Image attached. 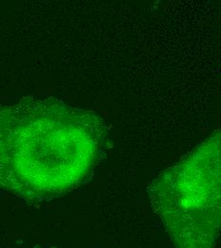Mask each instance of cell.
Instances as JSON below:
<instances>
[{
    "label": "cell",
    "instance_id": "cell-3",
    "mask_svg": "<svg viewBox=\"0 0 221 248\" xmlns=\"http://www.w3.org/2000/svg\"><path fill=\"white\" fill-rule=\"evenodd\" d=\"M32 248H57V247H52V246H41V245H37V246H34Z\"/></svg>",
    "mask_w": 221,
    "mask_h": 248
},
{
    "label": "cell",
    "instance_id": "cell-2",
    "mask_svg": "<svg viewBox=\"0 0 221 248\" xmlns=\"http://www.w3.org/2000/svg\"><path fill=\"white\" fill-rule=\"evenodd\" d=\"M176 248H215L221 230V132L216 131L148 187Z\"/></svg>",
    "mask_w": 221,
    "mask_h": 248
},
{
    "label": "cell",
    "instance_id": "cell-1",
    "mask_svg": "<svg viewBox=\"0 0 221 248\" xmlns=\"http://www.w3.org/2000/svg\"><path fill=\"white\" fill-rule=\"evenodd\" d=\"M109 147L95 112L56 98L0 106V189L42 202L88 183Z\"/></svg>",
    "mask_w": 221,
    "mask_h": 248
}]
</instances>
